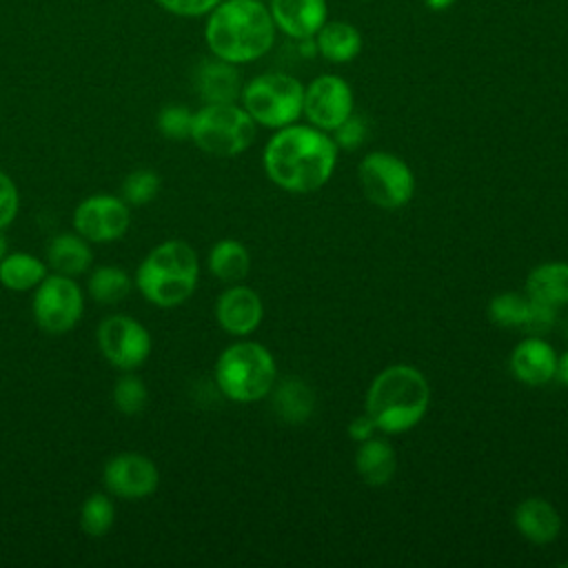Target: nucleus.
<instances>
[{
    "mask_svg": "<svg viewBox=\"0 0 568 568\" xmlns=\"http://www.w3.org/2000/svg\"><path fill=\"white\" fill-rule=\"evenodd\" d=\"M337 144L331 133L313 124H288L268 138L262 162L266 178L282 191L304 195L320 191L337 164Z\"/></svg>",
    "mask_w": 568,
    "mask_h": 568,
    "instance_id": "f257e3e1",
    "label": "nucleus"
},
{
    "mask_svg": "<svg viewBox=\"0 0 568 568\" xmlns=\"http://www.w3.org/2000/svg\"><path fill=\"white\" fill-rule=\"evenodd\" d=\"M275 22L262 0H222L204 24V42L213 58L248 64L275 44Z\"/></svg>",
    "mask_w": 568,
    "mask_h": 568,
    "instance_id": "f03ea898",
    "label": "nucleus"
},
{
    "mask_svg": "<svg viewBox=\"0 0 568 568\" xmlns=\"http://www.w3.org/2000/svg\"><path fill=\"white\" fill-rule=\"evenodd\" d=\"M430 406V384L426 375L410 364H390L382 368L364 399V410L377 430L399 435L415 428Z\"/></svg>",
    "mask_w": 568,
    "mask_h": 568,
    "instance_id": "7ed1b4c3",
    "label": "nucleus"
},
{
    "mask_svg": "<svg viewBox=\"0 0 568 568\" xmlns=\"http://www.w3.org/2000/svg\"><path fill=\"white\" fill-rule=\"evenodd\" d=\"M200 264L195 248L184 240H166L151 248L135 271V286L155 306L184 304L197 286Z\"/></svg>",
    "mask_w": 568,
    "mask_h": 568,
    "instance_id": "20e7f679",
    "label": "nucleus"
},
{
    "mask_svg": "<svg viewBox=\"0 0 568 568\" xmlns=\"http://www.w3.org/2000/svg\"><path fill=\"white\" fill-rule=\"evenodd\" d=\"M213 375L224 397L251 404L271 393L277 379V366L266 346L240 339L220 353Z\"/></svg>",
    "mask_w": 568,
    "mask_h": 568,
    "instance_id": "39448f33",
    "label": "nucleus"
},
{
    "mask_svg": "<svg viewBox=\"0 0 568 568\" xmlns=\"http://www.w3.org/2000/svg\"><path fill=\"white\" fill-rule=\"evenodd\" d=\"M257 124L237 102H204L193 113L191 140L197 149L215 158L244 153L255 140Z\"/></svg>",
    "mask_w": 568,
    "mask_h": 568,
    "instance_id": "423d86ee",
    "label": "nucleus"
},
{
    "mask_svg": "<svg viewBox=\"0 0 568 568\" xmlns=\"http://www.w3.org/2000/svg\"><path fill=\"white\" fill-rule=\"evenodd\" d=\"M240 102L255 124L275 131L302 118L304 84L291 73L266 71L242 87Z\"/></svg>",
    "mask_w": 568,
    "mask_h": 568,
    "instance_id": "0eeeda50",
    "label": "nucleus"
},
{
    "mask_svg": "<svg viewBox=\"0 0 568 568\" xmlns=\"http://www.w3.org/2000/svg\"><path fill=\"white\" fill-rule=\"evenodd\" d=\"M364 197L386 211L406 206L415 195L413 169L390 151H371L357 164Z\"/></svg>",
    "mask_w": 568,
    "mask_h": 568,
    "instance_id": "6e6552de",
    "label": "nucleus"
},
{
    "mask_svg": "<svg viewBox=\"0 0 568 568\" xmlns=\"http://www.w3.org/2000/svg\"><path fill=\"white\" fill-rule=\"evenodd\" d=\"M84 311L80 286L69 275H47L33 293L36 324L53 335L71 331Z\"/></svg>",
    "mask_w": 568,
    "mask_h": 568,
    "instance_id": "1a4fd4ad",
    "label": "nucleus"
},
{
    "mask_svg": "<svg viewBox=\"0 0 568 568\" xmlns=\"http://www.w3.org/2000/svg\"><path fill=\"white\" fill-rule=\"evenodd\" d=\"M353 89L342 75L324 73L304 87L302 115L326 133H333L353 113Z\"/></svg>",
    "mask_w": 568,
    "mask_h": 568,
    "instance_id": "9d476101",
    "label": "nucleus"
},
{
    "mask_svg": "<svg viewBox=\"0 0 568 568\" xmlns=\"http://www.w3.org/2000/svg\"><path fill=\"white\" fill-rule=\"evenodd\" d=\"M100 353L122 371H135L151 353L149 331L129 315H111L98 326Z\"/></svg>",
    "mask_w": 568,
    "mask_h": 568,
    "instance_id": "9b49d317",
    "label": "nucleus"
},
{
    "mask_svg": "<svg viewBox=\"0 0 568 568\" xmlns=\"http://www.w3.org/2000/svg\"><path fill=\"white\" fill-rule=\"evenodd\" d=\"M126 202L115 195H91L75 206L73 229L89 242H113L129 229Z\"/></svg>",
    "mask_w": 568,
    "mask_h": 568,
    "instance_id": "f8f14e48",
    "label": "nucleus"
},
{
    "mask_svg": "<svg viewBox=\"0 0 568 568\" xmlns=\"http://www.w3.org/2000/svg\"><path fill=\"white\" fill-rule=\"evenodd\" d=\"M102 481L109 493L122 499H144L160 486L155 464L140 453H120L104 466Z\"/></svg>",
    "mask_w": 568,
    "mask_h": 568,
    "instance_id": "ddd939ff",
    "label": "nucleus"
},
{
    "mask_svg": "<svg viewBox=\"0 0 568 568\" xmlns=\"http://www.w3.org/2000/svg\"><path fill=\"white\" fill-rule=\"evenodd\" d=\"M264 317L262 297L244 284H233L220 293L215 302V320L229 335H251Z\"/></svg>",
    "mask_w": 568,
    "mask_h": 568,
    "instance_id": "4468645a",
    "label": "nucleus"
},
{
    "mask_svg": "<svg viewBox=\"0 0 568 568\" xmlns=\"http://www.w3.org/2000/svg\"><path fill=\"white\" fill-rule=\"evenodd\" d=\"M557 351L541 335H528L515 344L508 366L517 382L526 386H544L555 379Z\"/></svg>",
    "mask_w": 568,
    "mask_h": 568,
    "instance_id": "2eb2a0df",
    "label": "nucleus"
},
{
    "mask_svg": "<svg viewBox=\"0 0 568 568\" xmlns=\"http://www.w3.org/2000/svg\"><path fill=\"white\" fill-rule=\"evenodd\" d=\"M268 11L277 31L300 42L313 40L328 20L326 0H271Z\"/></svg>",
    "mask_w": 568,
    "mask_h": 568,
    "instance_id": "dca6fc26",
    "label": "nucleus"
},
{
    "mask_svg": "<svg viewBox=\"0 0 568 568\" xmlns=\"http://www.w3.org/2000/svg\"><path fill=\"white\" fill-rule=\"evenodd\" d=\"M513 524L517 532L530 544L546 546L561 532L559 510L544 497H526L515 506Z\"/></svg>",
    "mask_w": 568,
    "mask_h": 568,
    "instance_id": "f3484780",
    "label": "nucleus"
},
{
    "mask_svg": "<svg viewBox=\"0 0 568 568\" xmlns=\"http://www.w3.org/2000/svg\"><path fill=\"white\" fill-rule=\"evenodd\" d=\"M195 87L204 102H237L244 84L237 64L211 58L197 67Z\"/></svg>",
    "mask_w": 568,
    "mask_h": 568,
    "instance_id": "a211bd4d",
    "label": "nucleus"
},
{
    "mask_svg": "<svg viewBox=\"0 0 568 568\" xmlns=\"http://www.w3.org/2000/svg\"><path fill=\"white\" fill-rule=\"evenodd\" d=\"M355 470L366 486H386L397 473V453L386 439L373 435L357 444Z\"/></svg>",
    "mask_w": 568,
    "mask_h": 568,
    "instance_id": "6ab92c4d",
    "label": "nucleus"
},
{
    "mask_svg": "<svg viewBox=\"0 0 568 568\" xmlns=\"http://www.w3.org/2000/svg\"><path fill=\"white\" fill-rule=\"evenodd\" d=\"M362 33L355 24L346 20H326L315 33L317 53L333 64H346L355 60L362 51Z\"/></svg>",
    "mask_w": 568,
    "mask_h": 568,
    "instance_id": "aec40b11",
    "label": "nucleus"
},
{
    "mask_svg": "<svg viewBox=\"0 0 568 568\" xmlns=\"http://www.w3.org/2000/svg\"><path fill=\"white\" fill-rule=\"evenodd\" d=\"M524 293L535 300L550 304L555 308L568 304V262L561 260H550L537 264L528 277Z\"/></svg>",
    "mask_w": 568,
    "mask_h": 568,
    "instance_id": "412c9836",
    "label": "nucleus"
},
{
    "mask_svg": "<svg viewBox=\"0 0 568 568\" xmlns=\"http://www.w3.org/2000/svg\"><path fill=\"white\" fill-rule=\"evenodd\" d=\"M273 395V410L284 419L286 424H302L313 415L315 408V395L313 388L300 379L288 377L271 388Z\"/></svg>",
    "mask_w": 568,
    "mask_h": 568,
    "instance_id": "4be33fe9",
    "label": "nucleus"
},
{
    "mask_svg": "<svg viewBox=\"0 0 568 568\" xmlns=\"http://www.w3.org/2000/svg\"><path fill=\"white\" fill-rule=\"evenodd\" d=\"M49 266L60 275H80L91 264V248L82 235L60 233L49 242L47 248Z\"/></svg>",
    "mask_w": 568,
    "mask_h": 568,
    "instance_id": "5701e85b",
    "label": "nucleus"
},
{
    "mask_svg": "<svg viewBox=\"0 0 568 568\" xmlns=\"http://www.w3.org/2000/svg\"><path fill=\"white\" fill-rule=\"evenodd\" d=\"M248 268H251V255L242 242L226 237L211 246L209 271L217 280H222L226 284H237L246 277Z\"/></svg>",
    "mask_w": 568,
    "mask_h": 568,
    "instance_id": "b1692460",
    "label": "nucleus"
},
{
    "mask_svg": "<svg viewBox=\"0 0 568 568\" xmlns=\"http://www.w3.org/2000/svg\"><path fill=\"white\" fill-rule=\"evenodd\" d=\"M47 277V266L36 255L11 253L0 260V282L9 291L36 288Z\"/></svg>",
    "mask_w": 568,
    "mask_h": 568,
    "instance_id": "393cba45",
    "label": "nucleus"
},
{
    "mask_svg": "<svg viewBox=\"0 0 568 568\" xmlns=\"http://www.w3.org/2000/svg\"><path fill=\"white\" fill-rule=\"evenodd\" d=\"M131 277L118 266H100L89 277V293L100 304H118L131 293Z\"/></svg>",
    "mask_w": 568,
    "mask_h": 568,
    "instance_id": "a878e982",
    "label": "nucleus"
},
{
    "mask_svg": "<svg viewBox=\"0 0 568 568\" xmlns=\"http://www.w3.org/2000/svg\"><path fill=\"white\" fill-rule=\"evenodd\" d=\"M530 311V297L526 293L506 291L488 302V317L499 328H524Z\"/></svg>",
    "mask_w": 568,
    "mask_h": 568,
    "instance_id": "bb28decb",
    "label": "nucleus"
},
{
    "mask_svg": "<svg viewBox=\"0 0 568 568\" xmlns=\"http://www.w3.org/2000/svg\"><path fill=\"white\" fill-rule=\"evenodd\" d=\"M115 521L113 501L104 493H93L84 499L80 510V526L89 537H102Z\"/></svg>",
    "mask_w": 568,
    "mask_h": 568,
    "instance_id": "cd10ccee",
    "label": "nucleus"
},
{
    "mask_svg": "<svg viewBox=\"0 0 568 568\" xmlns=\"http://www.w3.org/2000/svg\"><path fill=\"white\" fill-rule=\"evenodd\" d=\"M146 402H149L146 384L138 375L126 371L113 386V404L124 415H138L146 408Z\"/></svg>",
    "mask_w": 568,
    "mask_h": 568,
    "instance_id": "c85d7f7f",
    "label": "nucleus"
},
{
    "mask_svg": "<svg viewBox=\"0 0 568 568\" xmlns=\"http://www.w3.org/2000/svg\"><path fill=\"white\" fill-rule=\"evenodd\" d=\"M160 189V175L151 169H138L133 173H129L122 182V200L129 204H146L155 197Z\"/></svg>",
    "mask_w": 568,
    "mask_h": 568,
    "instance_id": "c756f323",
    "label": "nucleus"
},
{
    "mask_svg": "<svg viewBox=\"0 0 568 568\" xmlns=\"http://www.w3.org/2000/svg\"><path fill=\"white\" fill-rule=\"evenodd\" d=\"M193 126V111L184 104H166L158 113V129L169 140H186L191 138Z\"/></svg>",
    "mask_w": 568,
    "mask_h": 568,
    "instance_id": "7c9ffc66",
    "label": "nucleus"
},
{
    "mask_svg": "<svg viewBox=\"0 0 568 568\" xmlns=\"http://www.w3.org/2000/svg\"><path fill=\"white\" fill-rule=\"evenodd\" d=\"M366 120L351 113L333 133L331 138L335 140L337 149H346V151H355L364 140H366Z\"/></svg>",
    "mask_w": 568,
    "mask_h": 568,
    "instance_id": "2f4dec72",
    "label": "nucleus"
},
{
    "mask_svg": "<svg viewBox=\"0 0 568 568\" xmlns=\"http://www.w3.org/2000/svg\"><path fill=\"white\" fill-rule=\"evenodd\" d=\"M162 11L178 18L209 16L222 0H153Z\"/></svg>",
    "mask_w": 568,
    "mask_h": 568,
    "instance_id": "473e14b6",
    "label": "nucleus"
},
{
    "mask_svg": "<svg viewBox=\"0 0 568 568\" xmlns=\"http://www.w3.org/2000/svg\"><path fill=\"white\" fill-rule=\"evenodd\" d=\"M555 317H557L555 306L530 300V311H528V317H526L521 331L526 335H541L544 337L555 326Z\"/></svg>",
    "mask_w": 568,
    "mask_h": 568,
    "instance_id": "72a5a7b5",
    "label": "nucleus"
},
{
    "mask_svg": "<svg viewBox=\"0 0 568 568\" xmlns=\"http://www.w3.org/2000/svg\"><path fill=\"white\" fill-rule=\"evenodd\" d=\"M18 206H20L18 186L4 171H0V231L16 220Z\"/></svg>",
    "mask_w": 568,
    "mask_h": 568,
    "instance_id": "f704fd0d",
    "label": "nucleus"
},
{
    "mask_svg": "<svg viewBox=\"0 0 568 568\" xmlns=\"http://www.w3.org/2000/svg\"><path fill=\"white\" fill-rule=\"evenodd\" d=\"M346 430H348V437L359 444V442L373 437L375 430H377V426H375V422L368 417V413L364 410L362 415H357V417H353V419L348 422Z\"/></svg>",
    "mask_w": 568,
    "mask_h": 568,
    "instance_id": "c9c22d12",
    "label": "nucleus"
},
{
    "mask_svg": "<svg viewBox=\"0 0 568 568\" xmlns=\"http://www.w3.org/2000/svg\"><path fill=\"white\" fill-rule=\"evenodd\" d=\"M555 379L568 388V351L561 353L557 357V371H555Z\"/></svg>",
    "mask_w": 568,
    "mask_h": 568,
    "instance_id": "e433bc0d",
    "label": "nucleus"
},
{
    "mask_svg": "<svg viewBox=\"0 0 568 568\" xmlns=\"http://www.w3.org/2000/svg\"><path fill=\"white\" fill-rule=\"evenodd\" d=\"M457 0H424V4L430 9V11H446L448 7H453Z\"/></svg>",
    "mask_w": 568,
    "mask_h": 568,
    "instance_id": "4c0bfd02",
    "label": "nucleus"
},
{
    "mask_svg": "<svg viewBox=\"0 0 568 568\" xmlns=\"http://www.w3.org/2000/svg\"><path fill=\"white\" fill-rule=\"evenodd\" d=\"M7 255V242H4V237L0 235V260Z\"/></svg>",
    "mask_w": 568,
    "mask_h": 568,
    "instance_id": "58836bf2",
    "label": "nucleus"
},
{
    "mask_svg": "<svg viewBox=\"0 0 568 568\" xmlns=\"http://www.w3.org/2000/svg\"><path fill=\"white\" fill-rule=\"evenodd\" d=\"M566 337H568V324H566Z\"/></svg>",
    "mask_w": 568,
    "mask_h": 568,
    "instance_id": "ea45409f",
    "label": "nucleus"
}]
</instances>
